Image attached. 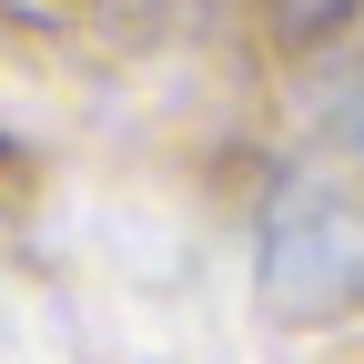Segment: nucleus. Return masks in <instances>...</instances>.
Wrapping results in <instances>:
<instances>
[{
    "mask_svg": "<svg viewBox=\"0 0 364 364\" xmlns=\"http://www.w3.org/2000/svg\"><path fill=\"white\" fill-rule=\"evenodd\" d=\"M253 263H263V304L294 324L364 314V61L324 81L314 112L294 122V152L263 193Z\"/></svg>",
    "mask_w": 364,
    "mask_h": 364,
    "instance_id": "1",
    "label": "nucleus"
}]
</instances>
